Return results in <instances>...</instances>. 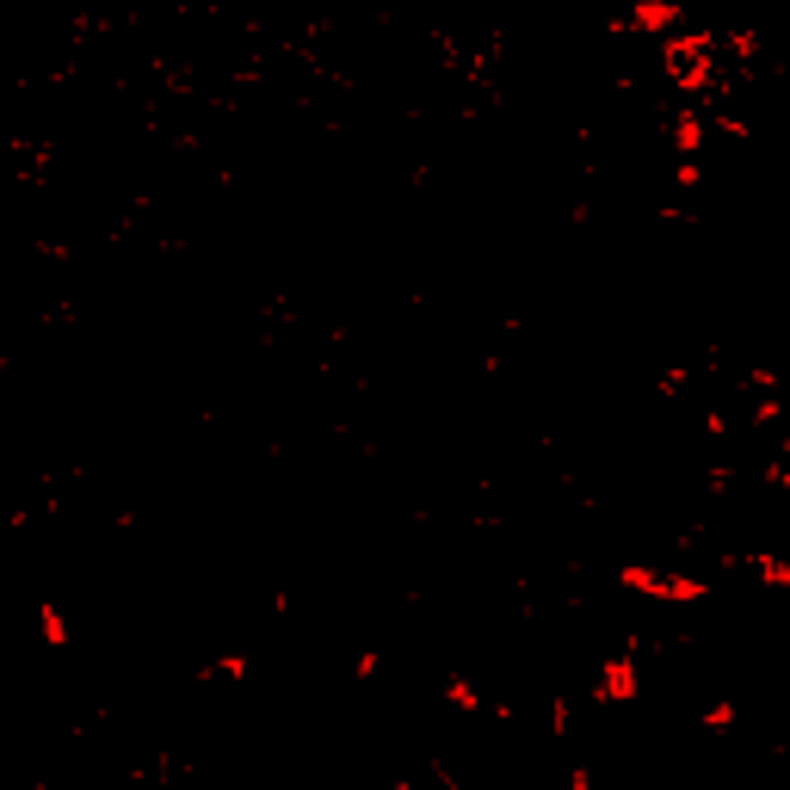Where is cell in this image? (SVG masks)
Here are the masks:
<instances>
[{
  "instance_id": "7",
  "label": "cell",
  "mask_w": 790,
  "mask_h": 790,
  "mask_svg": "<svg viewBox=\"0 0 790 790\" xmlns=\"http://www.w3.org/2000/svg\"><path fill=\"white\" fill-rule=\"evenodd\" d=\"M742 562L754 569V581H759L766 593H784V587H790V562H784V556H772V550H747Z\"/></svg>"
},
{
  "instance_id": "3",
  "label": "cell",
  "mask_w": 790,
  "mask_h": 790,
  "mask_svg": "<svg viewBox=\"0 0 790 790\" xmlns=\"http://www.w3.org/2000/svg\"><path fill=\"white\" fill-rule=\"evenodd\" d=\"M711 593V581L692 569H661V587H654V605H697Z\"/></svg>"
},
{
  "instance_id": "11",
  "label": "cell",
  "mask_w": 790,
  "mask_h": 790,
  "mask_svg": "<svg viewBox=\"0 0 790 790\" xmlns=\"http://www.w3.org/2000/svg\"><path fill=\"white\" fill-rule=\"evenodd\" d=\"M377 673H383V649H358V654H353V680L371 685Z\"/></svg>"
},
{
  "instance_id": "9",
  "label": "cell",
  "mask_w": 790,
  "mask_h": 790,
  "mask_svg": "<svg viewBox=\"0 0 790 790\" xmlns=\"http://www.w3.org/2000/svg\"><path fill=\"white\" fill-rule=\"evenodd\" d=\"M618 587L636 593V599H654V587H661V569H654V562H618Z\"/></svg>"
},
{
  "instance_id": "1",
  "label": "cell",
  "mask_w": 790,
  "mask_h": 790,
  "mask_svg": "<svg viewBox=\"0 0 790 790\" xmlns=\"http://www.w3.org/2000/svg\"><path fill=\"white\" fill-rule=\"evenodd\" d=\"M636 697H642V654H636V642H618L612 654L593 661V704L599 711H624Z\"/></svg>"
},
{
  "instance_id": "6",
  "label": "cell",
  "mask_w": 790,
  "mask_h": 790,
  "mask_svg": "<svg viewBox=\"0 0 790 790\" xmlns=\"http://www.w3.org/2000/svg\"><path fill=\"white\" fill-rule=\"evenodd\" d=\"M439 692H445V704H451L457 716H481V704H488V692H481L469 673H445V685H439Z\"/></svg>"
},
{
  "instance_id": "5",
  "label": "cell",
  "mask_w": 790,
  "mask_h": 790,
  "mask_svg": "<svg viewBox=\"0 0 790 790\" xmlns=\"http://www.w3.org/2000/svg\"><path fill=\"white\" fill-rule=\"evenodd\" d=\"M37 642L44 649H68L75 642V624H68V612L56 599H37Z\"/></svg>"
},
{
  "instance_id": "4",
  "label": "cell",
  "mask_w": 790,
  "mask_h": 790,
  "mask_svg": "<svg viewBox=\"0 0 790 790\" xmlns=\"http://www.w3.org/2000/svg\"><path fill=\"white\" fill-rule=\"evenodd\" d=\"M735 723H742V704L735 697H704L697 704V735H711V742H723V735H735Z\"/></svg>"
},
{
  "instance_id": "8",
  "label": "cell",
  "mask_w": 790,
  "mask_h": 790,
  "mask_svg": "<svg viewBox=\"0 0 790 790\" xmlns=\"http://www.w3.org/2000/svg\"><path fill=\"white\" fill-rule=\"evenodd\" d=\"M248 673H253V661L241 649H223L210 667H198V680H217V685H248Z\"/></svg>"
},
{
  "instance_id": "10",
  "label": "cell",
  "mask_w": 790,
  "mask_h": 790,
  "mask_svg": "<svg viewBox=\"0 0 790 790\" xmlns=\"http://www.w3.org/2000/svg\"><path fill=\"white\" fill-rule=\"evenodd\" d=\"M673 192H680V198H697V192H704V161H673Z\"/></svg>"
},
{
  "instance_id": "2",
  "label": "cell",
  "mask_w": 790,
  "mask_h": 790,
  "mask_svg": "<svg viewBox=\"0 0 790 790\" xmlns=\"http://www.w3.org/2000/svg\"><path fill=\"white\" fill-rule=\"evenodd\" d=\"M624 19V37H673V32H685V13L673 7V0H636L630 13H618Z\"/></svg>"
}]
</instances>
